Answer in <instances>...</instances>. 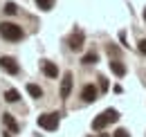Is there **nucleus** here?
Wrapping results in <instances>:
<instances>
[{"label":"nucleus","instance_id":"obj_1","mask_svg":"<svg viewBox=\"0 0 146 137\" xmlns=\"http://www.w3.org/2000/svg\"><path fill=\"white\" fill-rule=\"evenodd\" d=\"M0 36L5 38V41H9V43H16V41H23V27L16 25V23H2L0 25Z\"/></svg>","mask_w":146,"mask_h":137},{"label":"nucleus","instance_id":"obj_2","mask_svg":"<svg viewBox=\"0 0 146 137\" xmlns=\"http://www.w3.org/2000/svg\"><path fill=\"white\" fill-rule=\"evenodd\" d=\"M117 119H119V112H117L115 108H108V110H104L99 117L92 119V128H94V130H101V128H106L108 124H112V121H117Z\"/></svg>","mask_w":146,"mask_h":137},{"label":"nucleus","instance_id":"obj_3","mask_svg":"<svg viewBox=\"0 0 146 137\" xmlns=\"http://www.w3.org/2000/svg\"><path fill=\"white\" fill-rule=\"evenodd\" d=\"M38 126L45 130H56L58 128V112H47L38 117Z\"/></svg>","mask_w":146,"mask_h":137},{"label":"nucleus","instance_id":"obj_4","mask_svg":"<svg viewBox=\"0 0 146 137\" xmlns=\"http://www.w3.org/2000/svg\"><path fill=\"white\" fill-rule=\"evenodd\" d=\"M0 68L5 70V72H9V74H18L20 72V68H18V63H16L14 56H0Z\"/></svg>","mask_w":146,"mask_h":137},{"label":"nucleus","instance_id":"obj_5","mask_svg":"<svg viewBox=\"0 0 146 137\" xmlns=\"http://www.w3.org/2000/svg\"><path fill=\"white\" fill-rule=\"evenodd\" d=\"M70 92H72V74H70V72H65L63 83H61V99H68V97H70Z\"/></svg>","mask_w":146,"mask_h":137},{"label":"nucleus","instance_id":"obj_6","mask_svg":"<svg viewBox=\"0 0 146 137\" xmlns=\"http://www.w3.org/2000/svg\"><path fill=\"white\" fill-rule=\"evenodd\" d=\"M83 41H86V38H83V34H81V32H74V34L68 38V45H70V50L79 52L81 47H83Z\"/></svg>","mask_w":146,"mask_h":137},{"label":"nucleus","instance_id":"obj_7","mask_svg":"<svg viewBox=\"0 0 146 137\" xmlns=\"http://www.w3.org/2000/svg\"><path fill=\"white\" fill-rule=\"evenodd\" d=\"M40 68H43V72H45V76H47V79H56V76H58V68H56L52 61H43V63H40Z\"/></svg>","mask_w":146,"mask_h":137},{"label":"nucleus","instance_id":"obj_8","mask_svg":"<svg viewBox=\"0 0 146 137\" xmlns=\"http://www.w3.org/2000/svg\"><path fill=\"white\" fill-rule=\"evenodd\" d=\"M97 94H99V92H97V88L92 86V83H90V86H86V88H83V92H81V97H83V101H86V103H92L94 99H97Z\"/></svg>","mask_w":146,"mask_h":137},{"label":"nucleus","instance_id":"obj_9","mask_svg":"<svg viewBox=\"0 0 146 137\" xmlns=\"http://www.w3.org/2000/svg\"><path fill=\"white\" fill-rule=\"evenodd\" d=\"M110 70H112L117 76H124V74H126V68H124V63H121L119 59H112V61H110Z\"/></svg>","mask_w":146,"mask_h":137},{"label":"nucleus","instance_id":"obj_10","mask_svg":"<svg viewBox=\"0 0 146 137\" xmlns=\"http://www.w3.org/2000/svg\"><path fill=\"white\" fill-rule=\"evenodd\" d=\"M2 121H5V126H7L11 133H18V124H16V119H14L9 112H5V115H2Z\"/></svg>","mask_w":146,"mask_h":137},{"label":"nucleus","instance_id":"obj_11","mask_svg":"<svg viewBox=\"0 0 146 137\" xmlns=\"http://www.w3.org/2000/svg\"><path fill=\"white\" fill-rule=\"evenodd\" d=\"M18 99H20V92H18V90H14V88L5 90V101H9V103H16Z\"/></svg>","mask_w":146,"mask_h":137},{"label":"nucleus","instance_id":"obj_12","mask_svg":"<svg viewBox=\"0 0 146 137\" xmlns=\"http://www.w3.org/2000/svg\"><path fill=\"white\" fill-rule=\"evenodd\" d=\"M27 92H29L34 99H40V97H43V90H40V86H36V83H27Z\"/></svg>","mask_w":146,"mask_h":137},{"label":"nucleus","instance_id":"obj_13","mask_svg":"<svg viewBox=\"0 0 146 137\" xmlns=\"http://www.w3.org/2000/svg\"><path fill=\"white\" fill-rule=\"evenodd\" d=\"M81 63H83V65H92V63H97V54H94V52H88V54L81 59Z\"/></svg>","mask_w":146,"mask_h":137},{"label":"nucleus","instance_id":"obj_14","mask_svg":"<svg viewBox=\"0 0 146 137\" xmlns=\"http://www.w3.org/2000/svg\"><path fill=\"white\" fill-rule=\"evenodd\" d=\"M36 5L43 9V11H50V9L54 7V0H36Z\"/></svg>","mask_w":146,"mask_h":137},{"label":"nucleus","instance_id":"obj_15","mask_svg":"<svg viewBox=\"0 0 146 137\" xmlns=\"http://www.w3.org/2000/svg\"><path fill=\"white\" fill-rule=\"evenodd\" d=\"M16 11H18V7H16L14 2H7V5H5V14H9V16H14Z\"/></svg>","mask_w":146,"mask_h":137},{"label":"nucleus","instance_id":"obj_16","mask_svg":"<svg viewBox=\"0 0 146 137\" xmlns=\"http://www.w3.org/2000/svg\"><path fill=\"white\" fill-rule=\"evenodd\" d=\"M112 137H130V135H128V130H126V128H117Z\"/></svg>","mask_w":146,"mask_h":137},{"label":"nucleus","instance_id":"obj_17","mask_svg":"<svg viewBox=\"0 0 146 137\" xmlns=\"http://www.w3.org/2000/svg\"><path fill=\"white\" fill-rule=\"evenodd\" d=\"M137 50H139V52L146 56V41H139V43H137Z\"/></svg>","mask_w":146,"mask_h":137},{"label":"nucleus","instance_id":"obj_18","mask_svg":"<svg viewBox=\"0 0 146 137\" xmlns=\"http://www.w3.org/2000/svg\"><path fill=\"white\" fill-rule=\"evenodd\" d=\"M99 88H101V90H108V81H106L104 76H99Z\"/></svg>","mask_w":146,"mask_h":137},{"label":"nucleus","instance_id":"obj_19","mask_svg":"<svg viewBox=\"0 0 146 137\" xmlns=\"http://www.w3.org/2000/svg\"><path fill=\"white\" fill-rule=\"evenodd\" d=\"M108 52H110V54H112V56H115V54H119V50H117L115 45H108Z\"/></svg>","mask_w":146,"mask_h":137},{"label":"nucleus","instance_id":"obj_20","mask_svg":"<svg viewBox=\"0 0 146 137\" xmlns=\"http://www.w3.org/2000/svg\"><path fill=\"white\" fill-rule=\"evenodd\" d=\"M144 18H146V9H144Z\"/></svg>","mask_w":146,"mask_h":137},{"label":"nucleus","instance_id":"obj_21","mask_svg":"<svg viewBox=\"0 0 146 137\" xmlns=\"http://www.w3.org/2000/svg\"><path fill=\"white\" fill-rule=\"evenodd\" d=\"M101 137H106V135H101Z\"/></svg>","mask_w":146,"mask_h":137}]
</instances>
